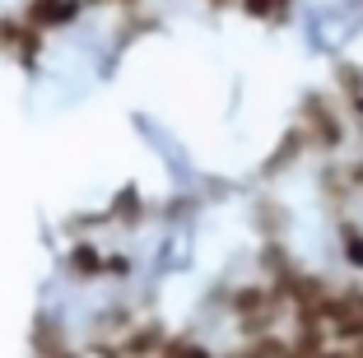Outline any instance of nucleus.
I'll list each match as a JSON object with an SVG mask.
<instances>
[{
    "label": "nucleus",
    "mask_w": 363,
    "mask_h": 358,
    "mask_svg": "<svg viewBox=\"0 0 363 358\" xmlns=\"http://www.w3.org/2000/svg\"><path fill=\"white\" fill-rule=\"evenodd\" d=\"M303 163H317V149H312V135H308V126H303V121H289L284 135H279V145L261 158L257 177L261 181H279L284 172L303 168Z\"/></svg>",
    "instance_id": "nucleus-1"
},
{
    "label": "nucleus",
    "mask_w": 363,
    "mask_h": 358,
    "mask_svg": "<svg viewBox=\"0 0 363 358\" xmlns=\"http://www.w3.org/2000/svg\"><path fill=\"white\" fill-rule=\"evenodd\" d=\"M61 270L75 279V284H98L107 274V247L98 242V237H70V247H65L61 256Z\"/></svg>",
    "instance_id": "nucleus-2"
},
{
    "label": "nucleus",
    "mask_w": 363,
    "mask_h": 358,
    "mask_svg": "<svg viewBox=\"0 0 363 358\" xmlns=\"http://www.w3.org/2000/svg\"><path fill=\"white\" fill-rule=\"evenodd\" d=\"M201 5H205L210 14H233L238 5H242V0H201Z\"/></svg>",
    "instance_id": "nucleus-8"
},
{
    "label": "nucleus",
    "mask_w": 363,
    "mask_h": 358,
    "mask_svg": "<svg viewBox=\"0 0 363 358\" xmlns=\"http://www.w3.org/2000/svg\"><path fill=\"white\" fill-rule=\"evenodd\" d=\"M252 223H257V237H289L294 214H289V205L275 201V196H257V201H252Z\"/></svg>",
    "instance_id": "nucleus-5"
},
{
    "label": "nucleus",
    "mask_w": 363,
    "mask_h": 358,
    "mask_svg": "<svg viewBox=\"0 0 363 358\" xmlns=\"http://www.w3.org/2000/svg\"><path fill=\"white\" fill-rule=\"evenodd\" d=\"M331 89L345 98V107L363 98V65L354 61V56H340V61L331 65Z\"/></svg>",
    "instance_id": "nucleus-6"
},
{
    "label": "nucleus",
    "mask_w": 363,
    "mask_h": 358,
    "mask_svg": "<svg viewBox=\"0 0 363 358\" xmlns=\"http://www.w3.org/2000/svg\"><path fill=\"white\" fill-rule=\"evenodd\" d=\"M130 274H135V256H130V252H112V247H107V274H103V279L126 284Z\"/></svg>",
    "instance_id": "nucleus-7"
},
{
    "label": "nucleus",
    "mask_w": 363,
    "mask_h": 358,
    "mask_svg": "<svg viewBox=\"0 0 363 358\" xmlns=\"http://www.w3.org/2000/svg\"><path fill=\"white\" fill-rule=\"evenodd\" d=\"M103 214L112 219V228H117V233H135L140 223L154 219V201H145V191H140L135 181H126V186L103 205Z\"/></svg>",
    "instance_id": "nucleus-3"
},
{
    "label": "nucleus",
    "mask_w": 363,
    "mask_h": 358,
    "mask_svg": "<svg viewBox=\"0 0 363 358\" xmlns=\"http://www.w3.org/2000/svg\"><path fill=\"white\" fill-rule=\"evenodd\" d=\"M140 5H150V0H112V10H140Z\"/></svg>",
    "instance_id": "nucleus-9"
},
{
    "label": "nucleus",
    "mask_w": 363,
    "mask_h": 358,
    "mask_svg": "<svg viewBox=\"0 0 363 358\" xmlns=\"http://www.w3.org/2000/svg\"><path fill=\"white\" fill-rule=\"evenodd\" d=\"M150 33H159V14L150 10V5H140V10H117V23H112V47L107 52H130V47L140 43V38H150Z\"/></svg>",
    "instance_id": "nucleus-4"
}]
</instances>
